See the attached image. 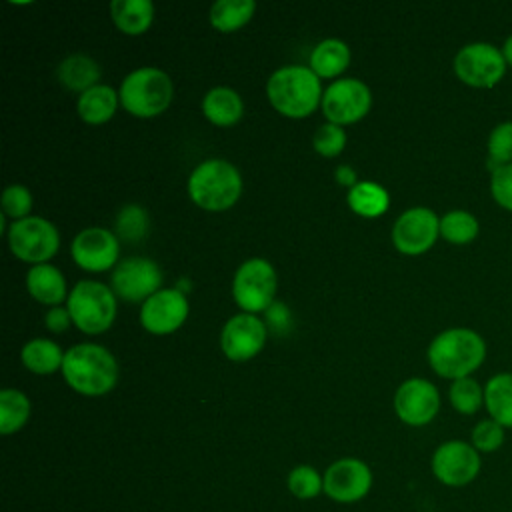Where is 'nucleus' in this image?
<instances>
[{"instance_id":"nucleus-1","label":"nucleus","mask_w":512,"mask_h":512,"mask_svg":"<svg viewBox=\"0 0 512 512\" xmlns=\"http://www.w3.org/2000/svg\"><path fill=\"white\" fill-rule=\"evenodd\" d=\"M426 356L438 376L448 380L466 378L484 362L486 340L472 328H448L432 338Z\"/></svg>"},{"instance_id":"nucleus-2","label":"nucleus","mask_w":512,"mask_h":512,"mask_svg":"<svg viewBox=\"0 0 512 512\" xmlns=\"http://www.w3.org/2000/svg\"><path fill=\"white\" fill-rule=\"evenodd\" d=\"M66 384L82 396H104L118 382V362L100 344L82 342L66 350L62 362Z\"/></svg>"},{"instance_id":"nucleus-3","label":"nucleus","mask_w":512,"mask_h":512,"mask_svg":"<svg viewBox=\"0 0 512 512\" xmlns=\"http://www.w3.org/2000/svg\"><path fill=\"white\" fill-rule=\"evenodd\" d=\"M320 78L310 66H284L272 72L266 82V96L272 108L286 118H306L322 104Z\"/></svg>"},{"instance_id":"nucleus-4","label":"nucleus","mask_w":512,"mask_h":512,"mask_svg":"<svg viewBox=\"0 0 512 512\" xmlns=\"http://www.w3.org/2000/svg\"><path fill=\"white\" fill-rule=\"evenodd\" d=\"M242 194V176L234 164L222 158L200 162L188 178L190 200L208 212L232 208Z\"/></svg>"},{"instance_id":"nucleus-5","label":"nucleus","mask_w":512,"mask_h":512,"mask_svg":"<svg viewBox=\"0 0 512 512\" xmlns=\"http://www.w3.org/2000/svg\"><path fill=\"white\" fill-rule=\"evenodd\" d=\"M118 96L122 108L132 116L154 118L170 106L174 84L164 70L144 66L122 80Z\"/></svg>"},{"instance_id":"nucleus-6","label":"nucleus","mask_w":512,"mask_h":512,"mask_svg":"<svg viewBox=\"0 0 512 512\" xmlns=\"http://www.w3.org/2000/svg\"><path fill=\"white\" fill-rule=\"evenodd\" d=\"M66 308L80 332L102 334L116 318V294L102 282L80 280L70 290Z\"/></svg>"},{"instance_id":"nucleus-7","label":"nucleus","mask_w":512,"mask_h":512,"mask_svg":"<svg viewBox=\"0 0 512 512\" xmlns=\"http://www.w3.org/2000/svg\"><path fill=\"white\" fill-rule=\"evenodd\" d=\"M276 270L266 258H250L242 262L232 280L234 302L246 314L266 312L274 304Z\"/></svg>"},{"instance_id":"nucleus-8","label":"nucleus","mask_w":512,"mask_h":512,"mask_svg":"<svg viewBox=\"0 0 512 512\" xmlns=\"http://www.w3.org/2000/svg\"><path fill=\"white\" fill-rule=\"evenodd\" d=\"M8 246L22 262L32 266L48 264V260L58 252L60 234L50 220L42 216H28L10 224Z\"/></svg>"},{"instance_id":"nucleus-9","label":"nucleus","mask_w":512,"mask_h":512,"mask_svg":"<svg viewBox=\"0 0 512 512\" xmlns=\"http://www.w3.org/2000/svg\"><path fill=\"white\" fill-rule=\"evenodd\" d=\"M454 74L466 86L492 88L506 74V60L498 46L490 42H468L454 56Z\"/></svg>"},{"instance_id":"nucleus-10","label":"nucleus","mask_w":512,"mask_h":512,"mask_svg":"<svg viewBox=\"0 0 512 512\" xmlns=\"http://www.w3.org/2000/svg\"><path fill=\"white\" fill-rule=\"evenodd\" d=\"M430 468L440 484L462 488L478 478L482 470V456L466 440H446L434 450Z\"/></svg>"},{"instance_id":"nucleus-11","label":"nucleus","mask_w":512,"mask_h":512,"mask_svg":"<svg viewBox=\"0 0 512 512\" xmlns=\"http://www.w3.org/2000/svg\"><path fill=\"white\" fill-rule=\"evenodd\" d=\"M372 106L370 88L358 78L332 82L322 94V112L328 122L346 126L362 120Z\"/></svg>"},{"instance_id":"nucleus-12","label":"nucleus","mask_w":512,"mask_h":512,"mask_svg":"<svg viewBox=\"0 0 512 512\" xmlns=\"http://www.w3.org/2000/svg\"><path fill=\"white\" fill-rule=\"evenodd\" d=\"M440 236V218L426 206L404 210L392 226V244L406 256H418L430 250Z\"/></svg>"},{"instance_id":"nucleus-13","label":"nucleus","mask_w":512,"mask_h":512,"mask_svg":"<svg viewBox=\"0 0 512 512\" xmlns=\"http://www.w3.org/2000/svg\"><path fill=\"white\" fill-rule=\"evenodd\" d=\"M162 284L160 266L144 256L124 258L114 266L112 292L126 302H146Z\"/></svg>"},{"instance_id":"nucleus-14","label":"nucleus","mask_w":512,"mask_h":512,"mask_svg":"<svg viewBox=\"0 0 512 512\" xmlns=\"http://www.w3.org/2000/svg\"><path fill=\"white\" fill-rule=\"evenodd\" d=\"M268 326L256 314L240 312L232 316L220 332V348L232 362H246L262 352Z\"/></svg>"},{"instance_id":"nucleus-15","label":"nucleus","mask_w":512,"mask_h":512,"mask_svg":"<svg viewBox=\"0 0 512 512\" xmlns=\"http://www.w3.org/2000/svg\"><path fill=\"white\" fill-rule=\"evenodd\" d=\"M440 410V392L426 378H408L394 392V412L408 426L430 424Z\"/></svg>"},{"instance_id":"nucleus-16","label":"nucleus","mask_w":512,"mask_h":512,"mask_svg":"<svg viewBox=\"0 0 512 512\" xmlns=\"http://www.w3.org/2000/svg\"><path fill=\"white\" fill-rule=\"evenodd\" d=\"M70 254L76 266H80L82 270L106 272L118 262L120 244L112 230L102 226H90L74 236L70 244Z\"/></svg>"},{"instance_id":"nucleus-17","label":"nucleus","mask_w":512,"mask_h":512,"mask_svg":"<svg viewBox=\"0 0 512 512\" xmlns=\"http://www.w3.org/2000/svg\"><path fill=\"white\" fill-rule=\"evenodd\" d=\"M188 298L178 288H162L140 308V324L156 336L176 332L188 318Z\"/></svg>"},{"instance_id":"nucleus-18","label":"nucleus","mask_w":512,"mask_h":512,"mask_svg":"<svg viewBox=\"0 0 512 512\" xmlns=\"http://www.w3.org/2000/svg\"><path fill=\"white\" fill-rule=\"evenodd\" d=\"M324 492L336 502L350 504L362 500L372 486L368 464L358 458H340L324 472Z\"/></svg>"},{"instance_id":"nucleus-19","label":"nucleus","mask_w":512,"mask_h":512,"mask_svg":"<svg viewBox=\"0 0 512 512\" xmlns=\"http://www.w3.org/2000/svg\"><path fill=\"white\" fill-rule=\"evenodd\" d=\"M26 290L34 300L50 308L60 306L70 294L64 274L52 264L32 266L26 274Z\"/></svg>"},{"instance_id":"nucleus-20","label":"nucleus","mask_w":512,"mask_h":512,"mask_svg":"<svg viewBox=\"0 0 512 512\" xmlns=\"http://www.w3.org/2000/svg\"><path fill=\"white\" fill-rule=\"evenodd\" d=\"M202 114L214 126L228 128V126H234L242 118L244 104L236 90H232L228 86H216L204 94Z\"/></svg>"},{"instance_id":"nucleus-21","label":"nucleus","mask_w":512,"mask_h":512,"mask_svg":"<svg viewBox=\"0 0 512 512\" xmlns=\"http://www.w3.org/2000/svg\"><path fill=\"white\" fill-rule=\"evenodd\" d=\"M118 104H120L118 92L108 84H98L78 96L76 112L86 124L98 126V124H106L116 114Z\"/></svg>"},{"instance_id":"nucleus-22","label":"nucleus","mask_w":512,"mask_h":512,"mask_svg":"<svg viewBox=\"0 0 512 512\" xmlns=\"http://www.w3.org/2000/svg\"><path fill=\"white\" fill-rule=\"evenodd\" d=\"M110 18L126 36L144 34L154 20V4L150 0H114L110 2Z\"/></svg>"},{"instance_id":"nucleus-23","label":"nucleus","mask_w":512,"mask_h":512,"mask_svg":"<svg viewBox=\"0 0 512 512\" xmlns=\"http://www.w3.org/2000/svg\"><path fill=\"white\" fill-rule=\"evenodd\" d=\"M100 74H102V70H100L98 62L86 54H72V56L64 58L56 70L60 84L66 86L68 90L80 92V94L98 86Z\"/></svg>"},{"instance_id":"nucleus-24","label":"nucleus","mask_w":512,"mask_h":512,"mask_svg":"<svg viewBox=\"0 0 512 512\" xmlns=\"http://www.w3.org/2000/svg\"><path fill=\"white\" fill-rule=\"evenodd\" d=\"M484 408L488 418L512 428V372H498L484 384Z\"/></svg>"},{"instance_id":"nucleus-25","label":"nucleus","mask_w":512,"mask_h":512,"mask_svg":"<svg viewBox=\"0 0 512 512\" xmlns=\"http://www.w3.org/2000/svg\"><path fill=\"white\" fill-rule=\"evenodd\" d=\"M350 48L338 38H326L310 54V70L318 78H336L350 64Z\"/></svg>"},{"instance_id":"nucleus-26","label":"nucleus","mask_w":512,"mask_h":512,"mask_svg":"<svg viewBox=\"0 0 512 512\" xmlns=\"http://www.w3.org/2000/svg\"><path fill=\"white\" fill-rule=\"evenodd\" d=\"M64 354L66 352H62V348L56 342L48 338H34L24 344L20 358L30 372L46 376V374H54L56 370H62Z\"/></svg>"},{"instance_id":"nucleus-27","label":"nucleus","mask_w":512,"mask_h":512,"mask_svg":"<svg viewBox=\"0 0 512 512\" xmlns=\"http://www.w3.org/2000/svg\"><path fill=\"white\" fill-rule=\"evenodd\" d=\"M350 210L362 218H378L390 206L388 190L376 182H358L346 194Z\"/></svg>"},{"instance_id":"nucleus-28","label":"nucleus","mask_w":512,"mask_h":512,"mask_svg":"<svg viewBox=\"0 0 512 512\" xmlns=\"http://www.w3.org/2000/svg\"><path fill=\"white\" fill-rule=\"evenodd\" d=\"M256 10L254 0H218L210 8V24L222 34H230L246 26Z\"/></svg>"},{"instance_id":"nucleus-29","label":"nucleus","mask_w":512,"mask_h":512,"mask_svg":"<svg viewBox=\"0 0 512 512\" xmlns=\"http://www.w3.org/2000/svg\"><path fill=\"white\" fill-rule=\"evenodd\" d=\"M32 404L28 396L14 388H4L0 392V432L4 436L18 432L30 418Z\"/></svg>"},{"instance_id":"nucleus-30","label":"nucleus","mask_w":512,"mask_h":512,"mask_svg":"<svg viewBox=\"0 0 512 512\" xmlns=\"http://www.w3.org/2000/svg\"><path fill=\"white\" fill-rule=\"evenodd\" d=\"M480 232V224L478 218L462 208L450 210L440 218V236L456 246L462 244H470L472 240H476Z\"/></svg>"},{"instance_id":"nucleus-31","label":"nucleus","mask_w":512,"mask_h":512,"mask_svg":"<svg viewBox=\"0 0 512 512\" xmlns=\"http://www.w3.org/2000/svg\"><path fill=\"white\" fill-rule=\"evenodd\" d=\"M448 400L458 414L472 416L484 408V386L472 376L452 380L448 388Z\"/></svg>"},{"instance_id":"nucleus-32","label":"nucleus","mask_w":512,"mask_h":512,"mask_svg":"<svg viewBox=\"0 0 512 512\" xmlns=\"http://www.w3.org/2000/svg\"><path fill=\"white\" fill-rule=\"evenodd\" d=\"M490 172L498 166L512 164V120L498 122L486 140Z\"/></svg>"},{"instance_id":"nucleus-33","label":"nucleus","mask_w":512,"mask_h":512,"mask_svg":"<svg viewBox=\"0 0 512 512\" xmlns=\"http://www.w3.org/2000/svg\"><path fill=\"white\" fill-rule=\"evenodd\" d=\"M148 212L138 204H126L116 216V232L126 242H138L148 234Z\"/></svg>"},{"instance_id":"nucleus-34","label":"nucleus","mask_w":512,"mask_h":512,"mask_svg":"<svg viewBox=\"0 0 512 512\" xmlns=\"http://www.w3.org/2000/svg\"><path fill=\"white\" fill-rule=\"evenodd\" d=\"M504 440H506V428L492 418L478 420L470 432V444L480 454L498 452L504 446Z\"/></svg>"},{"instance_id":"nucleus-35","label":"nucleus","mask_w":512,"mask_h":512,"mask_svg":"<svg viewBox=\"0 0 512 512\" xmlns=\"http://www.w3.org/2000/svg\"><path fill=\"white\" fill-rule=\"evenodd\" d=\"M288 490L300 498V500H308L318 496L324 490V478H320L318 470L312 466H296L290 474H288Z\"/></svg>"},{"instance_id":"nucleus-36","label":"nucleus","mask_w":512,"mask_h":512,"mask_svg":"<svg viewBox=\"0 0 512 512\" xmlns=\"http://www.w3.org/2000/svg\"><path fill=\"white\" fill-rule=\"evenodd\" d=\"M312 146L314 150L324 156V158H334L338 156L344 146H346V132L342 126L338 124H332V122H326L322 124L316 132H314V138H312Z\"/></svg>"},{"instance_id":"nucleus-37","label":"nucleus","mask_w":512,"mask_h":512,"mask_svg":"<svg viewBox=\"0 0 512 512\" xmlns=\"http://www.w3.org/2000/svg\"><path fill=\"white\" fill-rule=\"evenodd\" d=\"M32 210V192L22 184H10L2 192V214L6 218L22 220L28 218Z\"/></svg>"},{"instance_id":"nucleus-38","label":"nucleus","mask_w":512,"mask_h":512,"mask_svg":"<svg viewBox=\"0 0 512 512\" xmlns=\"http://www.w3.org/2000/svg\"><path fill=\"white\" fill-rule=\"evenodd\" d=\"M490 194L498 206L512 212V164L498 166L490 172Z\"/></svg>"},{"instance_id":"nucleus-39","label":"nucleus","mask_w":512,"mask_h":512,"mask_svg":"<svg viewBox=\"0 0 512 512\" xmlns=\"http://www.w3.org/2000/svg\"><path fill=\"white\" fill-rule=\"evenodd\" d=\"M72 324V318H70V312L66 306H54V308H48L46 316H44V326L50 330V332H64L68 330V326Z\"/></svg>"},{"instance_id":"nucleus-40","label":"nucleus","mask_w":512,"mask_h":512,"mask_svg":"<svg viewBox=\"0 0 512 512\" xmlns=\"http://www.w3.org/2000/svg\"><path fill=\"white\" fill-rule=\"evenodd\" d=\"M266 320H268V326L274 332H284L288 328V324H290V312L286 310V306L282 302H274L266 310Z\"/></svg>"},{"instance_id":"nucleus-41","label":"nucleus","mask_w":512,"mask_h":512,"mask_svg":"<svg viewBox=\"0 0 512 512\" xmlns=\"http://www.w3.org/2000/svg\"><path fill=\"white\" fill-rule=\"evenodd\" d=\"M334 178H336V182H338L340 186H346L348 190L358 184V182H356V170H354L352 166H348V164H340V166L334 170Z\"/></svg>"},{"instance_id":"nucleus-42","label":"nucleus","mask_w":512,"mask_h":512,"mask_svg":"<svg viewBox=\"0 0 512 512\" xmlns=\"http://www.w3.org/2000/svg\"><path fill=\"white\" fill-rule=\"evenodd\" d=\"M500 50H502V54H504L506 64L512 66V32L506 36V40H504V44L500 46Z\"/></svg>"}]
</instances>
